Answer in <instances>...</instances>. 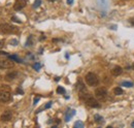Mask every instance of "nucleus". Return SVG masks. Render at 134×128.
I'll use <instances>...</instances> for the list:
<instances>
[{
  "instance_id": "f257e3e1",
  "label": "nucleus",
  "mask_w": 134,
  "mask_h": 128,
  "mask_svg": "<svg viewBox=\"0 0 134 128\" xmlns=\"http://www.w3.org/2000/svg\"><path fill=\"white\" fill-rule=\"evenodd\" d=\"M18 31L16 26L9 25V24H0V33L1 34H13Z\"/></svg>"
},
{
  "instance_id": "f03ea898",
  "label": "nucleus",
  "mask_w": 134,
  "mask_h": 128,
  "mask_svg": "<svg viewBox=\"0 0 134 128\" xmlns=\"http://www.w3.org/2000/svg\"><path fill=\"white\" fill-rule=\"evenodd\" d=\"M85 80H86V83H87L89 86H91V87H94V86L98 85V83H99L98 77H97L95 73H93V72H89V73H87Z\"/></svg>"
},
{
  "instance_id": "7ed1b4c3",
  "label": "nucleus",
  "mask_w": 134,
  "mask_h": 128,
  "mask_svg": "<svg viewBox=\"0 0 134 128\" xmlns=\"http://www.w3.org/2000/svg\"><path fill=\"white\" fill-rule=\"evenodd\" d=\"M85 100H86V103H87L89 106H91V108H100L99 102H98L94 97L90 96L89 93L86 94V96H85Z\"/></svg>"
},
{
  "instance_id": "20e7f679",
  "label": "nucleus",
  "mask_w": 134,
  "mask_h": 128,
  "mask_svg": "<svg viewBox=\"0 0 134 128\" xmlns=\"http://www.w3.org/2000/svg\"><path fill=\"white\" fill-rule=\"evenodd\" d=\"M95 96H96V98L99 99V100H104V99H106V97H107V91H106V89H104V88H98V89H96V91H95Z\"/></svg>"
},
{
  "instance_id": "39448f33",
  "label": "nucleus",
  "mask_w": 134,
  "mask_h": 128,
  "mask_svg": "<svg viewBox=\"0 0 134 128\" xmlns=\"http://www.w3.org/2000/svg\"><path fill=\"white\" fill-rule=\"evenodd\" d=\"M12 98L9 91L7 90H0V101L1 102H7Z\"/></svg>"
},
{
  "instance_id": "423d86ee",
  "label": "nucleus",
  "mask_w": 134,
  "mask_h": 128,
  "mask_svg": "<svg viewBox=\"0 0 134 128\" xmlns=\"http://www.w3.org/2000/svg\"><path fill=\"white\" fill-rule=\"evenodd\" d=\"M14 65H15V63L13 62V60L12 61H9V60H0V69L12 68V67H14Z\"/></svg>"
},
{
  "instance_id": "0eeeda50",
  "label": "nucleus",
  "mask_w": 134,
  "mask_h": 128,
  "mask_svg": "<svg viewBox=\"0 0 134 128\" xmlns=\"http://www.w3.org/2000/svg\"><path fill=\"white\" fill-rule=\"evenodd\" d=\"M26 4H27L26 0H16V2L14 4V9L17 10V12L18 10H21V9H23L26 6Z\"/></svg>"
},
{
  "instance_id": "6e6552de",
  "label": "nucleus",
  "mask_w": 134,
  "mask_h": 128,
  "mask_svg": "<svg viewBox=\"0 0 134 128\" xmlns=\"http://www.w3.org/2000/svg\"><path fill=\"white\" fill-rule=\"evenodd\" d=\"M12 118H13V113L10 111H6V112H4L1 115L0 120L3 121V122H8V121L12 120Z\"/></svg>"
},
{
  "instance_id": "1a4fd4ad",
  "label": "nucleus",
  "mask_w": 134,
  "mask_h": 128,
  "mask_svg": "<svg viewBox=\"0 0 134 128\" xmlns=\"http://www.w3.org/2000/svg\"><path fill=\"white\" fill-rule=\"evenodd\" d=\"M18 74H19V73H18L17 71H12V72H8V73L5 76V81H7V82L14 81L18 77Z\"/></svg>"
},
{
  "instance_id": "9d476101",
  "label": "nucleus",
  "mask_w": 134,
  "mask_h": 128,
  "mask_svg": "<svg viewBox=\"0 0 134 128\" xmlns=\"http://www.w3.org/2000/svg\"><path fill=\"white\" fill-rule=\"evenodd\" d=\"M122 72H123V69H122V67L121 66H115L114 68H113V70H111V73H113V76H120V74H122Z\"/></svg>"
},
{
  "instance_id": "9b49d317",
  "label": "nucleus",
  "mask_w": 134,
  "mask_h": 128,
  "mask_svg": "<svg viewBox=\"0 0 134 128\" xmlns=\"http://www.w3.org/2000/svg\"><path fill=\"white\" fill-rule=\"evenodd\" d=\"M74 115H75V111H74V110H71V111L68 110V111L66 112V114H65V121L68 122Z\"/></svg>"
},
{
  "instance_id": "f8f14e48",
  "label": "nucleus",
  "mask_w": 134,
  "mask_h": 128,
  "mask_svg": "<svg viewBox=\"0 0 134 128\" xmlns=\"http://www.w3.org/2000/svg\"><path fill=\"white\" fill-rule=\"evenodd\" d=\"M77 90L80 91V92H85L86 91V88H85V85L83 84V82L82 81H79V83H77Z\"/></svg>"
},
{
  "instance_id": "ddd939ff",
  "label": "nucleus",
  "mask_w": 134,
  "mask_h": 128,
  "mask_svg": "<svg viewBox=\"0 0 134 128\" xmlns=\"http://www.w3.org/2000/svg\"><path fill=\"white\" fill-rule=\"evenodd\" d=\"M8 58H9L10 60H13V61H17L19 63H22V60L18 57L17 55H8Z\"/></svg>"
},
{
  "instance_id": "4468645a",
  "label": "nucleus",
  "mask_w": 134,
  "mask_h": 128,
  "mask_svg": "<svg viewBox=\"0 0 134 128\" xmlns=\"http://www.w3.org/2000/svg\"><path fill=\"white\" fill-rule=\"evenodd\" d=\"M114 93H115V95H122L123 94V90H122V88L121 87H116L115 89H114Z\"/></svg>"
},
{
  "instance_id": "2eb2a0df",
  "label": "nucleus",
  "mask_w": 134,
  "mask_h": 128,
  "mask_svg": "<svg viewBox=\"0 0 134 128\" xmlns=\"http://www.w3.org/2000/svg\"><path fill=\"white\" fill-rule=\"evenodd\" d=\"M94 119H95V122L96 123H103V118L101 117V116H99V115H95L94 116Z\"/></svg>"
},
{
  "instance_id": "dca6fc26",
  "label": "nucleus",
  "mask_w": 134,
  "mask_h": 128,
  "mask_svg": "<svg viewBox=\"0 0 134 128\" xmlns=\"http://www.w3.org/2000/svg\"><path fill=\"white\" fill-rule=\"evenodd\" d=\"M122 87H127V88H130V87H133V83L132 82H123L121 84Z\"/></svg>"
},
{
  "instance_id": "f3484780",
  "label": "nucleus",
  "mask_w": 134,
  "mask_h": 128,
  "mask_svg": "<svg viewBox=\"0 0 134 128\" xmlns=\"http://www.w3.org/2000/svg\"><path fill=\"white\" fill-rule=\"evenodd\" d=\"M32 45H33V36L30 35V36L28 37V40H27V42H26V46H27V47H31Z\"/></svg>"
},
{
  "instance_id": "a211bd4d",
  "label": "nucleus",
  "mask_w": 134,
  "mask_h": 128,
  "mask_svg": "<svg viewBox=\"0 0 134 128\" xmlns=\"http://www.w3.org/2000/svg\"><path fill=\"white\" fill-rule=\"evenodd\" d=\"M74 127L75 128H83L84 127V123H83V122H81V121H77V122H75V123H74Z\"/></svg>"
},
{
  "instance_id": "6ab92c4d",
  "label": "nucleus",
  "mask_w": 134,
  "mask_h": 128,
  "mask_svg": "<svg viewBox=\"0 0 134 128\" xmlns=\"http://www.w3.org/2000/svg\"><path fill=\"white\" fill-rule=\"evenodd\" d=\"M57 93H59V94H64V93H65V89H64L63 87H58V88H57Z\"/></svg>"
},
{
  "instance_id": "aec40b11",
  "label": "nucleus",
  "mask_w": 134,
  "mask_h": 128,
  "mask_svg": "<svg viewBox=\"0 0 134 128\" xmlns=\"http://www.w3.org/2000/svg\"><path fill=\"white\" fill-rule=\"evenodd\" d=\"M41 4V0H35V2H34V5H33V7L34 8H37L39 5Z\"/></svg>"
},
{
  "instance_id": "412c9836",
  "label": "nucleus",
  "mask_w": 134,
  "mask_h": 128,
  "mask_svg": "<svg viewBox=\"0 0 134 128\" xmlns=\"http://www.w3.org/2000/svg\"><path fill=\"white\" fill-rule=\"evenodd\" d=\"M33 68L35 69V70H39V69L41 68V64H39V63L33 64Z\"/></svg>"
},
{
  "instance_id": "4be33fe9",
  "label": "nucleus",
  "mask_w": 134,
  "mask_h": 128,
  "mask_svg": "<svg viewBox=\"0 0 134 128\" xmlns=\"http://www.w3.org/2000/svg\"><path fill=\"white\" fill-rule=\"evenodd\" d=\"M0 55H1V56H7V57H8V54H7L6 52H2V51H0Z\"/></svg>"
},
{
  "instance_id": "5701e85b",
  "label": "nucleus",
  "mask_w": 134,
  "mask_h": 128,
  "mask_svg": "<svg viewBox=\"0 0 134 128\" xmlns=\"http://www.w3.org/2000/svg\"><path fill=\"white\" fill-rule=\"evenodd\" d=\"M51 106H52V102H48V104H46L44 109H50Z\"/></svg>"
},
{
  "instance_id": "b1692460",
  "label": "nucleus",
  "mask_w": 134,
  "mask_h": 128,
  "mask_svg": "<svg viewBox=\"0 0 134 128\" xmlns=\"http://www.w3.org/2000/svg\"><path fill=\"white\" fill-rule=\"evenodd\" d=\"M4 46V40H2V39H0V49L2 48Z\"/></svg>"
},
{
  "instance_id": "393cba45",
  "label": "nucleus",
  "mask_w": 134,
  "mask_h": 128,
  "mask_svg": "<svg viewBox=\"0 0 134 128\" xmlns=\"http://www.w3.org/2000/svg\"><path fill=\"white\" fill-rule=\"evenodd\" d=\"M67 3H68L69 5H72V4H73V0H67Z\"/></svg>"
},
{
  "instance_id": "a878e982",
  "label": "nucleus",
  "mask_w": 134,
  "mask_h": 128,
  "mask_svg": "<svg viewBox=\"0 0 134 128\" xmlns=\"http://www.w3.org/2000/svg\"><path fill=\"white\" fill-rule=\"evenodd\" d=\"M38 100H39V97H36V98H35V99H34V103H33V104H36V103H37V101H38Z\"/></svg>"
},
{
  "instance_id": "bb28decb",
  "label": "nucleus",
  "mask_w": 134,
  "mask_h": 128,
  "mask_svg": "<svg viewBox=\"0 0 134 128\" xmlns=\"http://www.w3.org/2000/svg\"><path fill=\"white\" fill-rule=\"evenodd\" d=\"M12 44H13V45H17L18 41L17 40H12V41H10V45H12Z\"/></svg>"
},
{
  "instance_id": "cd10ccee",
  "label": "nucleus",
  "mask_w": 134,
  "mask_h": 128,
  "mask_svg": "<svg viewBox=\"0 0 134 128\" xmlns=\"http://www.w3.org/2000/svg\"><path fill=\"white\" fill-rule=\"evenodd\" d=\"M17 92L18 93H20V94H23V93H24V92H23V90H21V89H18Z\"/></svg>"
},
{
  "instance_id": "c85d7f7f",
  "label": "nucleus",
  "mask_w": 134,
  "mask_h": 128,
  "mask_svg": "<svg viewBox=\"0 0 134 128\" xmlns=\"http://www.w3.org/2000/svg\"><path fill=\"white\" fill-rule=\"evenodd\" d=\"M13 20H16V22H18V23H21V21H20V20H18L16 17H13Z\"/></svg>"
},
{
  "instance_id": "c756f323",
  "label": "nucleus",
  "mask_w": 134,
  "mask_h": 128,
  "mask_svg": "<svg viewBox=\"0 0 134 128\" xmlns=\"http://www.w3.org/2000/svg\"><path fill=\"white\" fill-rule=\"evenodd\" d=\"M132 68H133V70H134V63H133V65H132Z\"/></svg>"
},
{
  "instance_id": "7c9ffc66",
  "label": "nucleus",
  "mask_w": 134,
  "mask_h": 128,
  "mask_svg": "<svg viewBox=\"0 0 134 128\" xmlns=\"http://www.w3.org/2000/svg\"><path fill=\"white\" fill-rule=\"evenodd\" d=\"M132 126H133V127H134V122H133V123H132Z\"/></svg>"
},
{
  "instance_id": "2f4dec72",
  "label": "nucleus",
  "mask_w": 134,
  "mask_h": 128,
  "mask_svg": "<svg viewBox=\"0 0 134 128\" xmlns=\"http://www.w3.org/2000/svg\"><path fill=\"white\" fill-rule=\"evenodd\" d=\"M50 1H55V0H50Z\"/></svg>"
},
{
  "instance_id": "473e14b6",
  "label": "nucleus",
  "mask_w": 134,
  "mask_h": 128,
  "mask_svg": "<svg viewBox=\"0 0 134 128\" xmlns=\"http://www.w3.org/2000/svg\"><path fill=\"white\" fill-rule=\"evenodd\" d=\"M132 24H133V25H134V22H132Z\"/></svg>"
}]
</instances>
